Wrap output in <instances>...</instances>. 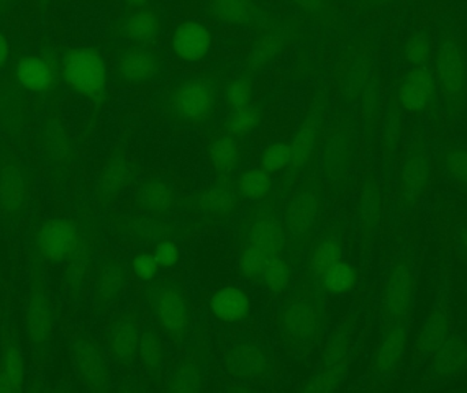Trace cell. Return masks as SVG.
I'll return each mask as SVG.
<instances>
[{
  "label": "cell",
  "mask_w": 467,
  "mask_h": 393,
  "mask_svg": "<svg viewBox=\"0 0 467 393\" xmlns=\"http://www.w3.org/2000/svg\"><path fill=\"white\" fill-rule=\"evenodd\" d=\"M225 85L215 70L178 77L156 96V110L171 125L204 127L219 111Z\"/></svg>",
  "instance_id": "6da1fadb"
},
{
  "label": "cell",
  "mask_w": 467,
  "mask_h": 393,
  "mask_svg": "<svg viewBox=\"0 0 467 393\" xmlns=\"http://www.w3.org/2000/svg\"><path fill=\"white\" fill-rule=\"evenodd\" d=\"M283 250L284 233L278 218L269 213H258L246 225L241 241V274L258 282L266 266L283 257Z\"/></svg>",
  "instance_id": "7a4b0ae2"
},
{
  "label": "cell",
  "mask_w": 467,
  "mask_h": 393,
  "mask_svg": "<svg viewBox=\"0 0 467 393\" xmlns=\"http://www.w3.org/2000/svg\"><path fill=\"white\" fill-rule=\"evenodd\" d=\"M66 86L84 99H100L110 84V69L104 55L91 45L69 48L61 66Z\"/></svg>",
  "instance_id": "3957f363"
},
{
  "label": "cell",
  "mask_w": 467,
  "mask_h": 393,
  "mask_svg": "<svg viewBox=\"0 0 467 393\" xmlns=\"http://www.w3.org/2000/svg\"><path fill=\"white\" fill-rule=\"evenodd\" d=\"M166 56L153 44L125 43L115 53L112 77L123 89H140L166 73Z\"/></svg>",
  "instance_id": "277c9868"
},
{
  "label": "cell",
  "mask_w": 467,
  "mask_h": 393,
  "mask_svg": "<svg viewBox=\"0 0 467 393\" xmlns=\"http://www.w3.org/2000/svg\"><path fill=\"white\" fill-rule=\"evenodd\" d=\"M146 299L161 330L174 339L182 340L192 325V305L189 295L178 280L163 279L153 282Z\"/></svg>",
  "instance_id": "5b68a950"
},
{
  "label": "cell",
  "mask_w": 467,
  "mask_h": 393,
  "mask_svg": "<svg viewBox=\"0 0 467 393\" xmlns=\"http://www.w3.org/2000/svg\"><path fill=\"white\" fill-rule=\"evenodd\" d=\"M215 35L209 25L196 18L176 22L169 35V55L182 64H199L214 53Z\"/></svg>",
  "instance_id": "8992f818"
},
{
  "label": "cell",
  "mask_w": 467,
  "mask_h": 393,
  "mask_svg": "<svg viewBox=\"0 0 467 393\" xmlns=\"http://www.w3.org/2000/svg\"><path fill=\"white\" fill-rule=\"evenodd\" d=\"M438 89L444 100L458 102L467 89V63L461 48L453 41L440 43L435 55Z\"/></svg>",
  "instance_id": "52a82bcc"
},
{
  "label": "cell",
  "mask_w": 467,
  "mask_h": 393,
  "mask_svg": "<svg viewBox=\"0 0 467 393\" xmlns=\"http://www.w3.org/2000/svg\"><path fill=\"white\" fill-rule=\"evenodd\" d=\"M166 29L163 12L155 4L126 7L118 22V37L125 43L153 44Z\"/></svg>",
  "instance_id": "ba28073f"
},
{
  "label": "cell",
  "mask_w": 467,
  "mask_h": 393,
  "mask_svg": "<svg viewBox=\"0 0 467 393\" xmlns=\"http://www.w3.org/2000/svg\"><path fill=\"white\" fill-rule=\"evenodd\" d=\"M246 140L225 127L212 133L207 141V160L212 171L220 176L233 174L245 160Z\"/></svg>",
  "instance_id": "9c48e42d"
},
{
  "label": "cell",
  "mask_w": 467,
  "mask_h": 393,
  "mask_svg": "<svg viewBox=\"0 0 467 393\" xmlns=\"http://www.w3.org/2000/svg\"><path fill=\"white\" fill-rule=\"evenodd\" d=\"M290 38L287 28L274 24L256 35L246 56L245 69L254 77L263 73L286 53Z\"/></svg>",
  "instance_id": "30bf717a"
},
{
  "label": "cell",
  "mask_w": 467,
  "mask_h": 393,
  "mask_svg": "<svg viewBox=\"0 0 467 393\" xmlns=\"http://www.w3.org/2000/svg\"><path fill=\"white\" fill-rule=\"evenodd\" d=\"M438 92V81L430 69L427 66L413 68L400 82V105L407 112L420 114L432 105Z\"/></svg>",
  "instance_id": "8fae6325"
},
{
  "label": "cell",
  "mask_w": 467,
  "mask_h": 393,
  "mask_svg": "<svg viewBox=\"0 0 467 393\" xmlns=\"http://www.w3.org/2000/svg\"><path fill=\"white\" fill-rule=\"evenodd\" d=\"M78 243V233L73 223L65 218H53L38 231L37 248L43 258L61 262L73 256Z\"/></svg>",
  "instance_id": "7c38bea8"
},
{
  "label": "cell",
  "mask_w": 467,
  "mask_h": 393,
  "mask_svg": "<svg viewBox=\"0 0 467 393\" xmlns=\"http://www.w3.org/2000/svg\"><path fill=\"white\" fill-rule=\"evenodd\" d=\"M228 373L242 380L266 377L271 372L272 362L263 347L254 343L234 346L227 356Z\"/></svg>",
  "instance_id": "4fadbf2b"
},
{
  "label": "cell",
  "mask_w": 467,
  "mask_h": 393,
  "mask_svg": "<svg viewBox=\"0 0 467 393\" xmlns=\"http://www.w3.org/2000/svg\"><path fill=\"white\" fill-rule=\"evenodd\" d=\"M14 73L18 84L32 94L53 91L58 79L53 64L40 55L22 56L15 64Z\"/></svg>",
  "instance_id": "5bb4252c"
},
{
  "label": "cell",
  "mask_w": 467,
  "mask_h": 393,
  "mask_svg": "<svg viewBox=\"0 0 467 393\" xmlns=\"http://www.w3.org/2000/svg\"><path fill=\"white\" fill-rule=\"evenodd\" d=\"M208 18L228 27H250L260 20L263 9L250 0H207Z\"/></svg>",
  "instance_id": "9a60e30c"
},
{
  "label": "cell",
  "mask_w": 467,
  "mask_h": 393,
  "mask_svg": "<svg viewBox=\"0 0 467 393\" xmlns=\"http://www.w3.org/2000/svg\"><path fill=\"white\" fill-rule=\"evenodd\" d=\"M73 353L77 372L85 384L96 389L109 384V370L105 367L99 351L91 343L78 341Z\"/></svg>",
  "instance_id": "2e32d148"
},
{
  "label": "cell",
  "mask_w": 467,
  "mask_h": 393,
  "mask_svg": "<svg viewBox=\"0 0 467 393\" xmlns=\"http://www.w3.org/2000/svg\"><path fill=\"white\" fill-rule=\"evenodd\" d=\"M240 190L228 184H217L201 192L199 207L208 218L225 220L235 213L240 207Z\"/></svg>",
  "instance_id": "e0dca14e"
},
{
  "label": "cell",
  "mask_w": 467,
  "mask_h": 393,
  "mask_svg": "<svg viewBox=\"0 0 467 393\" xmlns=\"http://www.w3.org/2000/svg\"><path fill=\"white\" fill-rule=\"evenodd\" d=\"M320 212H322L320 194L313 190H307L302 194L297 195L287 207V225L294 233H307L317 222Z\"/></svg>",
  "instance_id": "ac0fdd59"
},
{
  "label": "cell",
  "mask_w": 467,
  "mask_h": 393,
  "mask_svg": "<svg viewBox=\"0 0 467 393\" xmlns=\"http://www.w3.org/2000/svg\"><path fill=\"white\" fill-rule=\"evenodd\" d=\"M413 277L409 266H400L392 272L387 286L386 306L392 320L406 315L412 302Z\"/></svg>",
  "instance_id": "d6986e66"
},
{
  "label": "cell",
  "mask_w": 467,
  "mask_h": 393,
  "mask_svg": "<svg viewBox=\"0 0 467 393\" xmlns=\"http://www.w3.org/2000/svg\"><path fill=\"white\" fill-rule=\"evenodd\" d=\"M110 346L118 361L129 364L141 348V336L137 323L132 317L122 315L114 323L110 336Z\"/></svg>",
  "instance_id": "ffe728a7"
},
{
  "label": "cell",
  "mask_w": 467,
  "mask_h": 393,
  "mask_svg": "<svg viewBox=\"0 0 467 393\" xmlns=\"http://www.w3.org/2000/svg\"><path fill=\"white\" fill-rule=\"evenodd\" d=\"M210 309L215 317L225 323H238L245 320L250 312V302L248 295L240 289L220 290L210 300Z\"/></svg>",
  "instance_id": "44dd1931"
},
{
  "label": "cell",
  "mask_w": 467,
  "mask_h": 393,
  "mask_svg": "<svg viewBox=\"0 0 467 393\" xmlns=\"http://www.w3.org/2000/svg\"><path fill=\"white\" fill-rule=\"evenodd\" d=\"M126 282H127V274L120 262L109 261L104 264L97 274L96 289H94V297L99 305H111L112 302L119 299L125 291Z\"/></svg>",
  "instance_id": "7402d4cb"
},
{
  "label": "cell",
  "mask_w": 467,
  "mask_h": 393,
  "mask_svg": "<svg viewBox=\"0 0 467 393\" xmlns=\"http://www.w3.org/2000/svg\"><path fill=\"white\" fill-rule=\"evenodd\" d=\"M402 187L405 194L410 199L420 197L425 189L430 176V164L427 155L422 151L409 153L402 167Z\"/></svg>",
  "instance_id": "603a6c76"
},
{
  "label": "cell",
  "mask_w": 467,
  "mask_h": 393,
  "mask_svg": "<svg viewBox=\"0 0 467 393\" xmlns=\"http://www.w3.org/2000/svg\"><path fill=\"white\" fill-rule=\"evenodd\" d=\"M53 320L47 300L41 295H36L30 300L27 313V330L29 340L36 346H45L53 335Z\"/></svg>",
  "instance_id": "cb8c5ba5"
},
{
  "label": "cell",
  "mask_w": 467,
  "mask_h": 393,
  "mask_svg": "<svg viewBox=\"0 0 467 393\" xmlns=\"http://www.w3.org/2000/svg\"><path fill=\"white\" fill-rule=\"evenodd\" d=\"M256 100V77L242 70L225 81L223 102L228 112L249 107Z\"/></svg>",
  "instance_id": "d4e9b609"
},
{
  "label": "cell",
  "mask_w": 467,
  "mask_h": 393,
  "mask_svg": "<svg viewBox=\"0 0 467 393\" xmlns=\"http://www.w3.org/2000/svg\"><path fill=\"white\" fill-rule=\"evenodd\" d=\"M467 364V346L461 340H448L438 353L432 364L433 376L436 379H450L464 369Z\"/></svg>",
  "instance_id": "484cf974"
},
{
  "label": "cell",
  "mask_w": 467,
  "mask_h": 393,
  "mask_svg": "<svg viewBox=\"0 0 467 393\" xmlns=\"http://www.w3.org/2000/svg\"><path fill=\"white\" fill-rule=\"evenodd\" d=\"M25 382L24 358L18 347L7 346L0 359V392H18Z\"/></svg>",
  "instance_id": "4316f807"
},
{
  "label": "cell",
  "mask_w": 467,
  "mask_h": 393,
  "mask_svg": "<svg viewBox=\"0 0 467 393\" xmlns=\"http://www.w3.org/2000/svg\"><path fill=\"white\" fill-rule=\"evenodd\" d=\"M318 127L315 119L305 120L301 127L295 133L294 140L290 143L291 158L290 166L301 168L312 158L317 143Z\"/></svg>",
  "instance_id": "83f0119b"
},
{
  "label": "cell",
  "mask_w": 467,
  "mask_h": 393,
  "mask_svg": "<svg viewBox=\"0 0 467 393\" xmlns=\"http://www.w3.org/2000/svg\"><path fill=\"white\" fill-rule=\"evenodd\" d=\"M264 120V108L260 104H251L237 111L228 112L223 127L240 137L248 138L258 130Z\"/></svg>",
  "instance_id": "f1b7e54d"
},
{
  "label": "cell",
  "mask_w": 467,
  "mask_h": 393,
  "mask_svg": "<svg viewBox=\"0 0 467 393\" xmlns=\"http://www.w3.org/2000/svg\"><path fill=\"white\" fill-rule=\"evenodd\" d=\"M450 340V323L444 313L435 312L421 331V348L425 353H438Z\"/></svg>",
  "instance_id": "f546056e"
},
{
  "label": "cell",
  "mask_w": 467,
  "mask_h": 393,
  "mask_svg": "<svg viewBox=\"0 0 467 393\" xmlns=\"http://www.w3.org/2000/svg\"><path fill=\"white\" fill-rule=\"evenodd\" d=\"M141 202L148 212L155 216L167 215L173 209L176 195L168 184L152 181L141 192Z\"/></svg>",
  "instance_id": "4dcf8cb0"
},
{
  "label": "cell",
  "mask_w": 467,
  "mask_h": 393,
  "mask_svg": "<svg viewBox=\"0 0 467 393\" xmlns=\"http://www.w3.org/2000/svg\"><path fill=\"white\" fill-rule=\"evenodd\" d=\"M405 340L406 336L400 326L394 328L387 335L377 356V369L380 373H391L392 370L399 364L405 353Z\"/></svg>",
  "instance_id": "1f68e13d"
},
{
  "label": "cell",
  "mask_w": 467,
  "mask_h": 393,
  "mask_svg": "<svg viewBox=\"0 0 467 393\" xmlns=\"http://www.w3.org/2000/svg\"><path fill=\"white\" fill-rule=\"evenodd\" d=\"M238 190L245 199L256 201L264 199L271 190V178L263 168L248 169L238 182Z\"/></svg>",
  "instance_id": "d6a6232c"
},
{
  "label": "cell",
  "mask_w": 467,
  "mask_h": 393,
  "mask_svg": "<svg viewBox=\"0 0 467 393\" xmlns=\"http://www.w3.org/2000/svg\"><path fill=\"white\" fill-rule=\"evenodd\" d=\"M129 176V164H127L126 159H112L102 171V187L105 194L112 197V195H117L118 192H122Z\"/></svg>",
  "instance_id": "836d02e7"
},
{
  "label": "cell",
  "mask_w": 467,
  "mask_h": 393,
  "mask_svg": "<svg viewBox=\"0 0 467 393\" xmlns=\"http://www.w3.org/2000/svg\"><path fill=\"white\" fill-rule=\"evenodd\" d=\"M286 326L297 338L309 336L315 330V313L305 305L292 306L286 315Z\"/></svg>",
  "instance_id": "e575fe53"
},
{
  "label": "cell",
  "mask_w": 467,
  "mask_h": 393,
  "mask_svg": "<svg viewBox=\"0 0 467 393\" xmlns=\"http://www.w3.org/2000/svg\"><path fill=\"white\" fill-rule=\"evenodd\" d=\"M325 289L331 292H345L356 282V272L346 262L339 261L323 274Z\"/></svg>",
  "instance_id": "d590c367"
},
{
  "label": "cell",
  "mask_w": 467,
  "mask_h": 393,
  "mask_svg": "<svg viewBox=\"0 0 467 393\" xmlns=\"http://www.w3.org/2000/svg\"><path fill=\"white\" fill-rule=\"evenodd\" d=\"M290 158H291V149L290 143L284 141H276L271 145L266 146L261 153L260 166L264 171L278 172L290 166Z\"/></svg>",
  "instance_id": "8d00e7d4"
},
{
  "label": "cell",
  "mask_w": 467,
  "mask_h": 393,
  "mask_svg": "<svg viewBox=\"0 0 467 393\" xmlns=\"http://www.w3.org/2000/svg\"><path fill=\"white\" fill-rule=\"evenodd\" d=\"M430 55V43L421 32H412L403 45V56L413 68L423 66Z\"/></svg>",
  "instance_id": "74e56055"
},
{
  "label": "cell",
  "mask_w": 467,
  "mask_h": 393,
  "mask_svg": "<svg viewBox=\"0 0 467 393\" xmlns=\"http://www.w3.org/2000/svg\"><path fill=\"white\" fill-rule=\"evenodd\" d=\"M258 282L263 284L266 289L272 292H282L287 289L290 282V272L287 262L284 261L283 257L274 259L266 266L264 274H261Z\"/></svg>",
  "instance_id": "f35d334b"
},
{
  "label": "cell",
  "mask_w": 467,
  "mask_h": 393,
  "mask_svg": "<svg viewBox=\"0 0 467 393\" xmlns=\"http://www.w3.org/2000/svg\"><path fill=\"white\" fill-rule=\"evenodd\" d=\"M340 254H342V249H340L338 241H335V239L323 241L315 248V256H313V268H315V274L323 276L331 266L340 261Z\"/></svg>",
  "instance_id": "ab89813d"
},
{
  "label": "cell",
  "mask_w": 467,
  "mask_h": 393,
  "mask_svg": "<svg viewBox=\"0 0 467 393\" xmlns=\"http://www.w3.org/2000/svg\"><path fill=\"white\" fill-rule=\"evenodd\" d=\"M171 385L169 389L176 392H192L200 388L201 377H200L199 369L193 364H184L174 372L171 377Z\"/></svg>",
  "instance_id": "60d3db41"
},
{
  "label": "cell",
  "mask_w": 467,
  "mask_h": 393,
  "mask_svg": "<svg viewBox=\"0 0 467 393\" xmlns=\"http://www.w3.org/2000/svg\"><path fill=\"white\" fill-rule=\"evenodd\" d=\"M444 168L459 184L467 186V151L466 149H455L448 151L444 159Z\"/></svg>",
  "instance_id": "b9f144b4"
},
{
  "label": "cell",
  "mask_w": 467,
  "mask_h": 393,
  "mask_svg": "<svg viewBox=\"0 0 467 393\" xmlns=\"http://www.w3.org/2000/svg\"><path fill=\"white\" fill-rule=\"evenodd\" d=\"M159 268H160V264H159L156 256H152V254H141V256L135 257V261H133V271H135V276L143 280V282L155 279Z\"/></svg>",
  "instance_id": "7bdbcfd3"
},
{
  "label": "cell",
  "mask_w": 467,
  "mask_h": 393,
  "mask_svg": "<svg viewBox=\"0 0 467 393\" xmlns=\"http://www.w3.org/2000/svg\"><path fill=\"white\" fill-rule=\"evenodd\" d=\"M289 2L307 17H323L327 14L328 0H289Z\"/></svg>",
  "instance_id": "ee69618b"
},
{
  "label": "cell",
  "mask_w": 467,
  "mask_h": 393,
  "mask_svg": "<svg viewBox=\"0 0 467 393\" xmlns=\"http://www.w3.org/2000/svg\"><path fill=\"white\" fill-rule=\"evenodd\" d=\"M155 256L160 266H164V268H173V266L178 264V248H176L173 242H169V241H164V242L159 243L158 248H156Z\"/></svg>",
  "instance_id": "f6af8a7d"
},
{
  "label": "cell",
  "mask_w": 467,
  "mask_h": 393,
  "mask_svg": "<svg viewBox=\"0 0 467 393\" xmlns=\"http://www.w3.org/2000/svg\"><path fill=\"white\" fill-rule=\"evenodd\" d=\"M12 53V45L10 40L4 32H0V70L6 66Z\"/></svg>",
  "instance_id": "bcb514c9"
},
{
  "label": "cell",
  "mask_w": 467,
  "mask_h": 393,
  "mask_svg": "<svg viewBox=\"0 0 467 393\" xmlns=\"http://www.w3.org/2000/svg\"><path fill=\"white\" fill-rule=\"evenodd\" d=\"M458 242L459 245H461L462 250H463V253L467 256V227L459 233Z\"/></svg>",
  "instance_id": "7dc6e473"
},
{
  "label": "cell",
  "mask_w": 467,
  "mask_h": 393,
  "mask_svg": "<svg viewBox=\"0 0 467 393\" xmlns=\"http://www.w3.org/2000/svg\"><path fill=\"white\" fill-rule=\"evenodd\" d=\"M123 2H125L126 7H135L148 4L150 0H123Z\"/></svg>",
  "instance_id": "c3c4849f"
},
{
  "label": "cell",
  "mask_w": 467,
  "mask_h": 393,
  "mask_svg": "<svg viewBox=\"0 0 467 393\" xmlns=\"http://www.w3.org/2000/svg\"><path fill=\"white\" fill-rule=\"evenodd\" d=\"M250 2H256V0H250Z\"/></svg>",
  "instance_id": "681fc988"
}]
</instances>
